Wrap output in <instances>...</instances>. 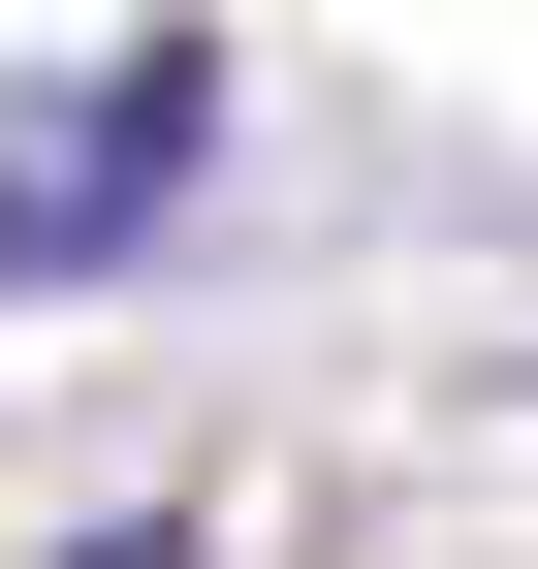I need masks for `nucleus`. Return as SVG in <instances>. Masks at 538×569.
Returning <instances> with one entry per match:
<instances>
[{
	"mask_svg": "<svg viewBox=\"0 0 538 569\" xmlns=\"http://www.w3.org/2000/svg\"><path fill=\"white\" fill-rule=\"evenodd\" d=\"M96 569H222V538H96Z\"/></svg>",
	"mask_w": 538,
	"mask_h": 569,
	"instance_id": "f03ea898",
	"label": "nucleus"
},
{
	"mask_svg": "<svg viewBox=\"0 0 538 569\" xmlns=\"http://www.w3.org/2000/svg\"><path fill=\"white\" fill-rule=\"evenodd\" d=\"M190 159H222V63H190V32H127L96 96H32V127H0V284H127V253L190 222Z\"/></svg>",
	"mask_w": 538,
	"mask_h": 569,
	"instance_id": "f257e3e1",
	"label": "nucleus"
}]
</instances>
